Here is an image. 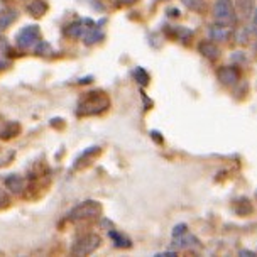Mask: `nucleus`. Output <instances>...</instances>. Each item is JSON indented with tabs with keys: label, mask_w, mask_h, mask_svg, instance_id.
Wrapping results in <instances>:
<instances>
[{
	"label": "nucleus",
	"mask_w": 257,
	"mask_h": 257,
	"mask_svg": "<svg viewBox=\"0 0 257 257\" xmlns=\"http://www.w3.org/2000/svg\"><path fill=\"white\" fill-rule=\"evenodd\" d=\"M110 107V98L105 91H88L80 98L76 105V115L86 117V115H98L105 112Z\"/></svg>",
	"instance_id": "obj_1"
},
{
	"label": "nucleus",
	"mask_w": 257,
	"mask_h": 257,
	"mask_svg": "<svg viewBox=\"0 0 257 257\" xmlns=\"http://www.w3.org/2000/svg\"><path fill=\"white\" fill-rule=\"evenodd\" d=\"M213 17L218 24L232 26L237 21V11L232 0H215Z\"/></svg>",
	"instance_id": "obj_4"
},
{
	"label": "nucleus",
	"mask_w": 257,
	"mask_h": 257,
	"mask_svg": "<svg viewBox=\"0 0 257 257\" xmlns=\"http://www.w3.org/2000/svg\"><path fill=\"white\" fill-rule=\"evenodd\" d=\"M16 19H17V12H14V11L2 14V16H0V29H4V27H9Z\"/></svg>",
	"instance_id": "obj_19"
},
{
	"label": "nucleus",
	"mask_w": 257,
	"mask_h": 257,
	"mask_svg": "<svg viewBox=\"0 0 257 257\" xmlns=\"http://www.w3.org/2000/svg\"><path fill=\"white\" fill-rule=\"evenodd\" d=\"M90 24V19H81L78 22H73V24L66 26V29H64V34L68 36V38L71 39H76V38H83L86 27Z\"/></svg>",
	"instance_id": "obj_9"
},
{
	"label": "nucleus",
	"mask_w": 257,
	"mask_h": 257,
	"mask_svg": "<svg viewBox=\"0 0 257 257\" xmlns=\"http://www.w3.org/2000/svg\"><path fill=\"white\" fill-rule=\"evenodd\" d=\"M238 254H240V255H245V257H247V255H255L254 252H250V250H240Z\"/></svg>",
	"instance_id": "obj_25"
},
{
	"label": "nucleus",
	"mask_w": 257,
	"mask_h": 257,
	"mask_svg": "<svg viewBox=\"0 0 257 257\" xmlns=\"http://www.w3.org/2000/svg\"><path fill=\"white\" fill-rule=\"evenodd\" d=\"M27 11H29L31 16L41 17V16H44L46 11H48V6H46V2H43V0H32L29 6H27Z\"/></svg>",
	"instance_id": "obj_15"
},
{
	"label": "nucleus",
	"mask_w": 257,
	"mask_h": 257,
	"mask_svg": "<svg viewBox=\"0 0 257 257\" xmlns=\"http://www.w3.org/2000/svg\"><path fill=\"white\" fill-rule=\"evenodd\" d=\"M181 2L186 9L195 12H201L205 9V0H181Z\"/></svg>",
	"instance_id": "obj_18"
},
{
	"label": "nucleus",
	"mask_w": 257,
	"mask_h": 257,
	"mask_svg": "<svg viewBox=\"0 0 257 257\" xmlns=\"http://www.w3.org/2000/svg\"><path fill=\"white\" fill-rule=\"evenodd\" d=\"M117 4H120V6H132V4H136L137 0H115Z\"/></svg>",
	"instance_id": "obj_24"
},
{
	"label": "nucleus",
	"mask_w": 257,
	"mask_h": 257,
	"mask_svg": "<svg viewBox=\"0 0 257 257\" xmlns=\"http://www.w3.org/2000/svg\"><path fill=\"white\" fill-rule=\"evenodd\" d=\"M17 46L22 49H29V48H36V44L41 41V31L38 26H26L17 32L16 36Z\"/></svg>",
	"instance_id": "obj_5"
},
{
	"label": "nucleus",
	"mask_w": 257,
	"mask_h": 257,
	"mask_svg": "<svg viewBox=\"0 0 257 257\" xmlns=\"http://www.w3.org/2000/svg\"><path fill=\"white\" fill-rule=\"evenodd\" d=\"M232 31L228 29V26L223 24H215L212 27H208V38L212 41H227L230 38Z\"/></svg>",
	"instance_id": "obj_11"
},
{
	"label": "nucleus",
	"mask_w": 257,
	"mask_h": 257,
	"mask_svg": "<svg viewBox=\"0 0 257 257\" xmlns=\"http://www.w3.org/2000/svg\"><path fill=\"white\" fill-rule=\"evenodd\" d=\"M36 53L38 54H49L51 53V46L48 43H44V41H39L38 44H36Z\"/></svg>",
	"instance_id": "obj_20"
},
{
	"label": "nucleus",
	"mask_w": 257,
	"mask_h": 257,
	"mask_svg": "<svg viewBox=\"0 0 257 257\" xmlns=\"http://www.w3.org/2000/svg\"><path fill=\"white\" fill-rule=\"evenodd\" d=\"M198 49L205 58L210 59V61H217L220 58V49L213 41H203V43L198 44Z\"/></svg>",
	"instance_id": "obj_10"
},
{
	"label": "nucleus",
	"mask_w": 257,
	"mask_h": 257,
	"mask_svg": "<svg viewBox=\"0 0 257 257\" xmlns=\"http://www.w3.org/2000/svg\"><path fill=\"white\" fill-rule=\"evenodd\" d=\"M235 11L240 19H252L255 14V0H235Z\"/></svg>",
	"instance_id": "obj_7"
},
{
	"label": "nucleus",
	"mask_w": 257,
	"mask_h": 257,
	"mask_svg": "<svg viewBox=\"0 0 257 257\" xmlns=\"http://www.w3.org/2000/svg\"><path fill=\"white\" fill-rule=\"evenodd\" d=\"M9 51H11V48H9L7 39L0 36V70L9 66Z\"/></svg>",
	"instance_id": "obj_14"
},
{
	"label": "nucleus",
	"mask_w": 257,
	"mask_h": 257,
	"mask_svg": "<svg viewBox=\"0 0 257 257\" xmlns=\"http://www.w3.org/2000/svg\"><path fill=\"white\" fill-rule=\"evenodd\" d=\"M217 76H218V80H220V83H222V85L232 86L233 83H237L238 71H237V68H233V66H223V68H220V70H218Z\"/></svg>",
	"instance_id": "obj_8"
},
{
	"label": "nucleus",
	"mask_w": 257,
	"mask_h": 257,
	"mask_svg": "<svg viewBox=\"0 0 257 257\" xmlns=\"http://www.w3.org/2000/svg\"><path fill=\"white\" fill-rule=\"evenodd\" d=\"M185 232H186V225H178V227L173 230V237H178V235H181V233H185Z\"/></svg>",
	"instance_id": "obj_23"
},
{
	"label": "nucleus",
	"mask_w": 257,
	"mask_h": 257,
	"mask_svg": "<svg viewBox=\"0 0 257 257\" xmlns=\"http://www.w3.org/2000/svg\"><path fill=\"white\" fill-rule=\"evenodd\" d=\"M100 242L102 238L96 233H85V235L78 237L71 245V255H88L93 254V252L100 247Z\"/></svg>",
	"instance_id": "obj_3"
},
{
	"label": "nucleus",
	"mask_w": 257,
	"mask_h": 257,
	"mask_svg": "<svg viewBox=\"0 0 257 257\" xmlns=\"http://www.w3.org/2000/svg\"><path fill=\"white\" fill-rule=\"evenodd\" d=\"M108 235L112 237V240H113V244H115V247H120V249H127V247L132 245L131 238H127L125 235H122V233H118L115 230H112V232L108 233Z\"/></svg>",
	"instance_id": "obj_16"
},
{
	"label": "nucleus",
	"mask_w": 257,
	"mask_h": 257,
	"mask_svg": "<svg viewBox=\"0 0 257 257\" xmlns=\"http://www.w3.org/2000/svg\"><path fill=\"white\" fill-rule=\"evenodd\" d=\"M100 213H102V205L95 200H86V201H83V203L75 206V208L68 213V220H70V222L90 220V218H96Z\"/></svg>",
	"instance_id": "obj_2"
},
{
	"label": "nucleus",
	"mask_w": 257,
	"mask_h": 257,
	"mask_svg": "<svg viewBox=\"0 0 257 257\" xmlns=\"http://www.w3.org/2000/svg\"><path fill=\"white\" fill-rule=\"evenodd\" d=\"M198 244V240H196L195 237L190 235V233H181V235L178 237H173V247L174 249H188V247L191 245H196Z\"/></svg>",
	"instance_id": "obj_13"
},
{
	"label": "nucleus",
	"mask_w": 257,
	"mask_h": 257,
	"mask_svg": "<svg viewBox=\"0 0 257 257\" xmlns=\"http://www.w3.org/2000/svg\"><path fill=\"white\" fill-rule=\"evenodd\" d=\"M19 131H21L19 123L11 122L9 125H6V128H2V131H0V139H11V137L19 134Z\"/></svg>",
	"instance_id": "obj_17"
},
{
	"label": "nucleus",
	"mask_w": 257,
	"mask_h": 257,
	"mask_svg": "<svg viewBox=\"0 0 257 257\" xmlns=\"http://www.w3.org/2000/svg\"><path fill=\"white\" fill-rule=\"evenodd\" d=\"M6 186L9 188V191L14 193V195H21L26 188V181H24V178L19 176V174H11V176L6 180Z\"/></svg>",
	"instance_id": "obj_12"
},
{
	"label": "nucleus",
	"mask_w": 257,
	"mask_h": 257,
	"mask_svg": "<svg viewBox=\"0 0 257 257\" xmlns=\"http://www.w3.org/2000/svg\"><path fill=\"white\" fill-rule=\"evenodd\" d=\"M9 203H11V196H9V193L6 190L0 188V210L7 208Z\"/></svg>",
	"instance_id": "obj_21"
},
{
	"label": "nucleus",
	"mask_w": 257,
	"mask_h": 257,
	"mask_svg": "<svg viewBox=\"0 0 257 257\" xmlns=\"http://www.w3.org/2000/svg\"><path fill=\"white\" fill-rule=\"evenodd\" d=\"M81 39H83V43L86 46H93V44L100 43V41L103 39V32H102V29H100L98 24H95L93 21H90V24H88V27H86V31H85V34Z\"/></svg>",
	"instance_id": "obj_6"
},
{
	"label": "nucleus",
	"mask_w": 257,
	"mask_h": 257,
	"mask_svg": "<svg viewBox=\"0 0 257 257\" xmlns=\"http://www.w3.org/2000/svg\"><path fill=\"white\" fill-rule=\"evenodd\" d=\"M249 32L252 36H257V11H255L254 16H252V24L249 27Z\"/></svg>",
	"instance_id": "obj_22"
}]
</instances>
